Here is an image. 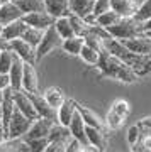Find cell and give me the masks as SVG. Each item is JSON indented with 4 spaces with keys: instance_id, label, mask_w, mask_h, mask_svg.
<instances>
[{
    "instance_id": "obj_43",
    "label": "cell",
    "mask_w": 151,
    "mask_h": 152,
    "mask_svg": "<svg viewBox=\"0 0 151 152\" xmlns=\"http://www.w3.org/2000/svg\"><path fill=\"white\" fill-rule=\"evenodd\" d=\"M10 88V76L9 73H0V90Z\"/></svg>"
},
{
    "instance_id": "obj_7",
    "label": "cell",
    "mask_w": 151,
    "mask_h": 152,
    "mask_svg": "<svg viewBox=\"0 0 151 152\" xmlns=\"http://www.w3.org/2000/svg\"><path fill=\"white\" fill-rule=\"evenodd\" d=\"M27 95L33 100V105H34V108H36L39 117L48 118V120H51V122H54V124H58V110L53 108V107L44 100V96L41 93L38 91V93H27Z\"/></svg>"
},
{
    "instance_id": "obj_53",
    "label": "cell",
    "mask_w": 151,
    "mask_h": 152,
    "mask_svg": "<svg viewBox=\"0 0 151 152\" xmlns=\"http://www.w3.org/2000/svg\"><path fill=\"white\" fill-rule=\"evenodd\" d=\"M150 58H151V53H150Z\"/></svg>"
},
{
    "instance_id": "obj_14",
    "label": "cell",
    "mask_w": 151,
    "mask_h": 152,
    "mask_svg": "<svg viewBox=\"0 0 151 152\" xmlns=\"http://www.w3.org/2000/svg\"><path fill=\"white\" fill-rule=\"evenodd\" d=\"M76 112L80 113V117L83 118V122H85V125H88V127H95V129H102V130H105L107 127H105V122H104V118H100L95 112H93L92 108H88V107H83V105H80L78 102H76Z\"/></svg>"
},
{
    "instance_id": "obj_54",
    "label": "cell",
    "mask_w": 151,
    "mask_h": 152,
    "mask_svg": "<svg viewBox=\"0 0 151 152\" xmlns=\"http://www.w3.org/2000/svg\"><path fill=\"white\" fill-rule=\"evenodd\" d=\"M141 2H143V0H141Z\"/></svg>"
},
{
    "instance_id": "obj_28",
    "label": "cell",
    "mask_w": 151,
    "mask_h": 152,
    "mask_svg": "<svg viewBox=\"0 0 151 152\" xmlns=\"http://www.w3.org/2000/svg\"><path fill=\"white\" fill-rule=\"evenodd\" d=\"M83 44H85L83 37H80V36H73V37H70V39H63L61 48H63V51L68 53V54L78 56L80 54V51H81V48H83Z\"/></svg>"
},
{
    "instance_id": "obj_34",
    "label": "cell",
    "mask_w": 151,
    "mask_h": 152,
    "mask_svg": "<svg viewBox=\"0 0 151 152\" xmlns=\"http://www.w3.org/2000/svg\"><path fill=\"white\" fill-rule=\"evenodd\" d=\"M138 22H146L148 19H151V0H143L139 5H138V9H136L134 15H132Z\"/></svg>"
},
{
    "instance_id": "obj_35",
    "label": "cell",
    "mask_w": 151,
    "mask_h": 152,
    "mask_svg": "<svg viewBox=\"0 0 151 152\" xmlns=\"http://www.w3.org/2000/svg\"><path fill=\"white\" fill-rule=\"evenodd\" d=\"M119 19H121V15L115 10L110 9V10L100 14L98 17H95V22H97L98 26H102V27H109V26H114L115 22H119Z\"/></svg>"
},
{
    "instance_id": "obj_38",
    "label": "cell",
    "mask_w": 151,
    "mask_h": 152,
    "mask_svg": "<svg viewBox=\"0 0 151 152\" xmlns=\"http://www.w3.org/2000/svg\"><path fill=\"white\" fill-rule=\"evenodd\" d=\"M27 145H29V152H44V149L48 147L49 140L48 137H41V139H29Z\"/></svg>"
},
{
    "instance_id": "obj_32",
    "label": "cell",
    "mask_w": 151,
    "mask_h": 152,
    "mask_svg": "<svg viewBox=\"0 0 151 152\" xmlns=\"http://www.w3.org/2000/svg\"><path fill=\"white\" fill-rule=\"evenodd\" d=\"M43 34L44 31L43 29H36V27H27L26 32L22 34V39L29 42L33 48H38V44L41 42V39H43Z\"/></svg>"
},
{
    "instance_id": "obj_37",
    "label": "cell",
    "mask_w": 151,
    "mask_h": 152,
    "mask_svg": "<svg viewBox=\"0 0 151 152\" xmlns=\"http://www.w3.org/2000/svg\"><path fill=\"white\" fill-rule=\"evenodd\" d=\"M110 110H112L114 113L121 115V117H124V118L127 120V117H129V113H131V105L127 103L126 100H122V98H117V100L112 102Z\"/></svg>"
},
{
    "instance_id": "obj_3",
    "label": "cell",
    "mask_w": 151,
    "mask_h": 152,
    "mask_svg": "<svg viewBox=\"0 0 151 152\" xmlns=\"http://www.w3.org/2000/svg\"><path fill=\"white\" fill-rule=\"evenodd\" d=\"M107 32L112 36L114 39H131L143 34V27H141V22H138L134 17H121L119 22H115L114 26H109Z\"/></svg>"
},
{
    "instance_id": "obj_52",
    "label": "cell",
    "mask_w": 151,
    "mask_h": 152,
    "mask_svg": "<svg viewBox=\"0 0 151 152\" xmlns=\"http://www.w3.org/2000/svg\"><path fill=\"white\" fill-rule=\"evenodd\" d=\"M2 4H4V2H2V0H0V5H2Z\"/></svg>"
},
{
    "instance_id": "obj_30",
    "label": "cell",
    "mask_w": 151,
    "mask_h": 152,
    "mask_svg": "<svg viewBox=\"0 0 151 152\" xmlns=\"http://www.w3.org/2000/svg\"><path fill=\"white\" fill-rule=\"evenodd\" d=\"M70 22H71V27H73L75 36L85 37L87 34H88V27H90V24H88L83 17H78V15H75V14H70Z\"/></svg>"
},
{
    "instance_id": "obj_18",
    "label": "cell",
    "mask_w": 151,
    "mask_h": 152,
    "mask_svg": "<svg viewBox=\"0 0 151 152\" xmlns=\"http://www.w3.org/2000/svg\"><path fill=\"white\" fill-rule=\"evenodd\" d=\"M16 110V102H14V90L12 88H7L4 90V103H2V108H0V113H2V122L4 125H9V120H10L12 113Z\"/></svg>"
},
{
    "instance_id": "obj_50",
    "label": "cell",
    "mask_w": 151,
    "mask_h": 152,
    "mask_svg": "<svg viewBox=\"0 0 151 152\" xmlns=\"http://www.w3.org/2000/svg\"><path fill=\"white\" fill-rule=\"evenodd\" d=\"M2 29H4V26H2V24H0V34H2Z\"/></svg>"
},
{
    "instance_id": "obj_27",
    "label": "cell",
    "mask_w": 151,
    "mask_h": 152,
    "mask_svg": "<svg viewBox=\"0 0 151 152\" xmlns=\"http://www.w3.org/2000/svg\"><path fill=\"white\" fill-rule=\"evenodd\" d=\"M53 26H54V29H56V32L61 36V39H70V37H73V36H75L73 27H71V22H70V15L54 19Z\"/></svg>"
},
{
    "instance_id": "obj_15",
    "label": "cell",
    "mask_w": 151,
    "mask_h": 152,
    "mask_svg": "<svg viewBox=\"0 0 151 152\" xmlns=\"http://www.w3.org/2000/svg\"><path fill=\"white\" fill-rule=\"evenodd\" d=\"M68 129H70V134H71L73 139L81 142L83 145H88V140H87V125H85V122H83V118L80 117L78 112L73 115V118H71Z\"/></svg>"
},
{
    "instance_id": "obj_22",
    "label": "cell",
    "mask_w": 151,
    "mask_h": 152,
    "mask_svg": "<svg viewBox=\"0 0 151 152\" xmlns=\"http://www.w3.org/2000/svg\"><path fill=\"white\" fill-rule=\"evenodd\" d=\"M43 96H44V100H46V102H48L53 108H56V110H58L61 105L65 103V100H66L65 91H63L61 88H58V86L46 88V90H44V93H43Z\"/></svg>"
},
{
    "instance_id": "obj_21",
    "label": "cell",
    "mask_w": 151,
    "mask_h": 152,
    "mask_svg": "<svg viewBox=\"0 0 151 152\" xmlns=\"http://www.w3.org/2000/svg\"><path fill=\"white\" fill-rule=\"evenodd\" d=\"M87 140H88L90 145L100 149L102 152L105 151L107 135H105V130H102V129H95V127H88L87 125Z\"/></svg>"
},
{
    "instance_id": "obj_44",
    "label": "cell",
    "mask_w": 151,
    "mask_h": 152,
    "mask_svg": "<svg viewBox=\"0 0 151 152\" xmlns=\"http://www.w3.org/2000/svg\"><path fill=\"white\" fill-rule=\"evenodd\" d=\"M7 139V129L5 125H4V122H2V113H0V144Z\"/></svg>"
},
{
    "instance_id": "obj_6",
    "label": "cell",
    "mask_w": 151,
    "mask_h": 152,
    "mask_svg": "<svg viewBox=\"0 0 151 152\" xmlns=\"http://www.w3.org/2000/svg\"><path fill=\"white\" fill-rule=\"evenodd\" d=\"M7 48L10 49L12 53H16V54L19 56L24 63L36 64V48H33L31 44L26 42L22 37L7 41Z\"/></svg>"
},
{
    "instance_id": "obj_11",
    "label": "cell",
    "mask_w": 151,
    "mask_h": 152,
    "mask_svg": "<svg viewBox=\"0 0 151 152\" xmlns=\"http://www.w3.org/2000/svg\"><path fill=\"white\" fill-rule=\"evenodd\" d=\"M53 124H54V122H51V120L39 117V118H36L33 122L31 129L27 130V134L22 137V139H24V140H29V139H41V137H48V134H49V130H51Z\"/></svg>"
},
{
    "instance_id": "obj_36",
    "label": "cell",
    "mask_w": 151,
    "mask_h": 152,
    "mask_svg": "<svg viewBox=\"0 0 151 152\" xmlns=\"http://www.w3.org/2000/svg\"><path fill=\"white\" fill-rule=\"evenodd\" d=\"M104 122H105V127H107L109 130H119L124 125L126 118L121 117V115H117V113H114L112 110H109V113H107V117H105Z\"/></svg>"
},
{
    "instance_id": "obj_26",
    "label": "cell",
    "mask_w": 151,
    "mask_h": 152,
    "mask_svg": "<svg viewBox=\"0 0 151 152\" xmlns=\"http://www.w3.org/2000/svg\"><path fill=\"white\" fill-rule=\"evenodd\" d=\"M0 152H29V145L24 139H5L0 144Z\"/></svg>"
},
{
    "instance_id": "obj_2",
    "label": "cell",
    "mask_w": 151,
    "mask_h": 152,
    "mask_svg": "<svg viewBox=\"0 0 151 152\" xmlns=\"http://www.w3.org/2000/svg\"><path fill=\"white\" fill-rule=\"evenodd\" d=\"M97 68L100 69V73L104 76L114 78L117 81H122V83H136L138 81V76H136L134 71L131 69L124 61H121L119 58L110 54L105 49V46L100 51V59L97 63Z\"/></svg>"
},
{
    "instance_id": "obj_4",
    "label": "cell",
    "mask_w": 151,
    "mask_h": 152,
    "mask_svg": "<svg viewBox=\"0 0 151 152\" xmlns=\"http://www.w3.org/2000/svg\"><path fill=\"white\" fill-rule=\"evenodd\" d=\"M61 44H63V39L56 32V29L54 26H49L43 34V39H41V42L38 44V48H36V63L41 61L46 54H49L53 49L56 48H61Z\"/></svg>"
},
{
    "instance_id": "obj_9",
    "label": "cell",
    "mask_w": 151,
    "mask_h": 152,
    "mask_svg": "<svg viewBox=\"0 0 151 152\" xmlns=\"http://www.w3.org/2000/svg\"><path fill=\"white\" fill-rule=\"evenodd\" d=\"M14 102H16V108L22 115H26L27 118H31V120L39 118L38 112H36V108H34V105H33V100L29 98V95L24 90L14 91Z\"/></svg>"
},
{
    "instance_id": "obj_8",
    "label": "cell",
    "mask_w": 151,
    "mask_h": 152,
    "mask_svg": "<svg viewBox=\"0 0 151 152\" xmlns=\"http://www.w3.org/2000/svg\"><path fill=\"white\" fill-rule=\"evenodd\" d=\"M124 48H127L131 53L134 54H143V56H150L151 53V37H148L144 32L136 36L131 39H122L121 41Z\"/></svg>"
},
{
    "instance_id": "obj_23",
    "label": "cell",
    "mask_w": 151,
    "mask_h": 152,
    "mask_svg": "<svg viewBox=\"0 0 151 152\" xmlns=\"http://www.w3.org/2000/svg\"><path fill=\"white\" fill-rule=\"evenodd\" d=\"M73 137L70 134V129L65 127L61 124H53L51 130L48 134V140L49 142H61V144H68Z\"/></svg>"
},
{
    "instance_id": "obj_1",
    "label": "cell",
    "mask_w": 151,
    "mask_h": 152,
    "mask_svg": "<svg viewBox=\"0 0 151 152\" xmlns=\"http://www.w3.org/2000/svg\"><path fill=\"white\" fill-rule=\"evenodd\" d=\"M104 46L110 54H114L115 58H119L121 61H124L126 64L129 66L131 69L136 73V76H146L148 73H151V58L143 54H134L131 53L127 48L122 46V42L119 39H109L104 41Z\"/></svg>"
},
{
    "instance_id": "obj_49",
    "label": "cell",
    "mask_w": 151,
    "mask_h": 152,
    "mask_svg": "<svg viewBox=\"0 0 151 152\" xmlns=\"http://www.w3.org/2000/svg\"><path fill=\"white\" fill-rule=\"evenodd\" d=\"M146 36H148V37H151V31H148V32H144Z\"/></svg>"
},
{
    "instance_id": "obj_19",
    "label": "cell",
    "mask_w": 151,
    "mask_h": 152,
    "mask_svg": "<svg viewBox=\"0 0 151 152\" xmlns=\"http://www.w3.org/2000/svg\"><path fill=\"white\" fill-rule=\"evenodd\" d=\"M75 113H76V102L71 100V98H66L65 103L58 108V124L68 127Z\"/></svg>"
},
{
    "instance_id": "obj_16",
    "label": "cell",
    "mask_w": 151,
    "mask_h": 152,
    "mask_svg": "<svg viewBox=\"0 0 151 152\" xmlns=\"http://www.w3.org/2000/svg\"><path fill=\"white\" fill-rule=\"evenodd\" d=\"M22 15H24V12L14 2H5L0 5V24L2 26H7L17 19H22Z\"/></svg>"
},
{
    "instance_id": "obj_40",
    "label": "cell",
    "mask_w": 151,
    "mask_h": 152,
    "mask_svg": "<svg viewBox=\"0 0 151 152\" xmlns=\"http://www.w3.org/2000/svg\"><path fill=\"white\" fill-rule=\"evenodd\" d=\"M139 135H141L139 125L129 127V129H127V142H129V145H134L136 142H138V139H139Z\"/></svg>"
},
{
    "instance_id": "obj_17",
    "label": "cell",
    "mask_w": 151,
    "mask_h": 152,
    "mask_svg": "<svg viewBox=\"0 0 151 152\" xmlns=\"http://www.w3.org/2000/svg\"><path fill=\"white\" fill-rule=\"evenodd\" d=\"M27 27H29V26H27L22 19H17V20H14V22H10V24L4 26V29H2V34H0V36L5 39V41L19 39V37H22V34L26 32Z\"/></svg>"
},
{
    "instance_id": "obj_24",
    "label": "cell",
    "mask_w": 151,
    "mask_h": 152,
    "mask_svg": "<svg viewBox=\"0 0 151 152\" xmlns=\"http://www.w3.org/2000/svg\"><path fill=\"white\" fill-rule=\"evenodd\" d=\"M93 4L95 0H70V10L78 17H88L93 12Z\"/></svg>"
},
{
    "instance_id": "obj_39",
    "label": "cell",
    "mask_w": 151,
    "mask_h": 152,
    "mask_svg": "<svg viewBox=\"0 0 151 152\" xmlns=\"http://www.w3.org/2000/svg\"><path fill=\"white\" fill-rule=\"evenodd\" d=\"M107 10H110V0H95L92 15L98 17L100 14H104V12H107Z\"/></svg>"
},
{
    "instance_id": "obj_46",
    "label": "cell",
    "mask_w": 151,
    "mask_h": 152,
    "mask_svg": "<svg viewBox=\"0 0 151 152\" xmlns=\"http://www.w3.org/2000/svg\"><path fill=\"white\" fill-rule=\"evenodd\" d=\"M85 152H102V151H100V149H97V147H93V145H90V144H88V145H85Z\"/></svg>"
},
{
    "instance_id": "obj_31",
    "label": "cell",
    "mask_w": 151,
    "mask_h": 152,
    "mask_svg": "<svg viewBox=\"0 0 151 152\" xmlns=\"http://www.w3.org/2000/svg\"><path fill=\"white\" fill-rule=\"evenodd\" d=\"M78 56L81 58L83 63H87V64H90V66H97L98 59H100V53L95 51L93 48H90V46H87V44H83V48H81Z\"/></svg>"
},
{
    "instance_id": "obj_45",
    "label": "cell",
    "mask_w": 151,
    "mask_h": 152,
    "mask_svg": "<svg viewBox=\"0 0 151 152\" xmlns=\"http://www.w3.org/2000/svg\"><path fill=\"white\" fill-rule=\"evenodd\" d=\"M141 27H143V32H148V31H151V19H148L146 22H143V24H141Z\"/></svg>"
},
{
    "instance_id": "obj_47",
    "label": "cell",
    "mask_w": 151,
    "mask_h": 152,
    "mask_svg": "<svg viewBox=\"0 0 151 152\" xmlns=\"http://www.w3.org/2000/svg\"><path fill=\"white\" fill-rule=\"evenodd\" d=\"M2 49H7V41L0 36V51H2Z\"/></svg>"
},
{
    "instance_id": "obj_13",
    "label": "cell",
    "mask_w": 151,
    "mask_h": 152,
    "mask_svg": "<svg viewBox=\"0 0 151 152\" xmlns=\"http://www.w3.org/2000/svg\"><path fill=\"white\" fill-rule=\"evenodd\" d=\"M44 2V10L48 12L51 17H66L70 15V0H43Z\"/></svg>"
},
{
    "instance_id": "obj_33",
    "label": "cell",
    "mask_w": 151,
    "mask_h": 152,
    "mask_svg": "<svg viewBox=\"0 0 151 152\" xmlns=\"http://www.w3.org/2000/svg\"><path fill=\"white\" fill-rule=\"evenodd\" d=\"M16 59V53H12L10 49H2L0 51V73H9Z\"/></svg>"
},
{
    "instance_id": "obj_20",
    "label": "cell",
    "mask_w": 151,
    "mask_h": 152,
    "mask_svg": "<svg viewBox=\"0 0 151 152\" xmlns=\"http://www.w3.org/2000/svg\"><path fill=\"white\" fill-rule=\"evenodd\" d=\"M22 69H24V61L16 54L14 64H12L10 71H9V76H10V88L14 91L22 90Z\"/></svg>"
},
{
    "instance_id": "obj_41",
    "label": "cell",
    "mask_w": 151,
    "mask_h": 152,
    "mask_svg": "<svg viewBox=\"0 0 151 152\" xmlns=\"http://www.w3.org/2000/svg\"><path fill=\"white\" fill-rule=\"evenodd\" d=\"M66 152H85V145L81 142H78L76 139H71L66 144Z\"/></svg>"
},
{
    "instance_id": "obj_51",
    "label": "cell",
    "mask_w": 151,
    "mask_h": 152,
    "mask_svg": "<svg viewBox=\"0 0 151 152\" xmlns=\"http://www.w3.org/2000/svg\"><path fill=\"white\" fill-rule=\"evenodd\" d=\"M2 2H4V4H5V2H12V0H2Z\"/></svg>"
},
{
    "instance_id": "obj_25",
    "label": "cell",
    "mask_w": 151,
    "mask_h": 152,
    "mask_svg": "<svg viewBox=\"0 0 151 152\" xmlns=\"http://www.w3.org/2000/svg\"><path fill=\"white\" fill-rule=\"evenodd\" d=\"M110 9L115 10L121 17H132L138 5L131 0H110Z\"/></svg>"
},
{
    "instance_id": "obj_29",
    "label": "cell",
    "mask_w": 151,
    "mask_h": 152,
    "mask_svg": "<svg viewBox=\"0 0 151 152\" xmlns=\"http://www.w3.org/2000/svg\"><path fill=\"white\" fill-rule=\"evenodd\" d=\"M24 14H31V12L44 10V2L43 0H12Z\"/></svg>"
},
{
    "instance_id": "obj_5",
    "label": "cell",
    "mask_w": 151,
    "mask_h": 152,
    "mask_svg": "<svg viewBox=\"0 0 151 152\" xmlns=\"http://www.w3.org/2000/svg\"><path fill=\"white\" fill-rule=\"evenodd\" d=\"M34 120L27 118L26 115H22L19 110H14L9 125H7V139H22L27 134V130L31 129Z\"/></svg>"
},
{
    "instance_id": "obj_12",
    "label": "cell",
    "mask_w": 151,
    "mask_h": 152,
    "mask_svg": "<svg viewBox=\"0 0 151 152\" xmlns=\"http://www.w3.org/2000/svg\"><path fill=\"white\" fill-rule=\"evenodd\" d=\"M38 73H36V68L34 64H29V63H24V69H22V90L26 93H38Z\"/></svg>"
},
{
    "instance_id": "obj_10",
    "label": "cell",
    "mask_w": 151,
    "mask_h": 152,
    "mask_svg": "<svg viewBox=\"0 0 151 152\" xmlns=\"http://www.w3.org/2000/svg\"><path fill=\"white\" fill-rule=\"evenodd\" d=\"M22 20L26 22L29 27H36V29H46L49 26L54 24V17H51L46 10H38V12H31V14H24Z\"/></svg>"
},
{
    "instance_id": "obj_42",
    "label": "cell",
    "mask_w": 151,
    "mask_h": 152,
    "mask_svg": "<svg viewBox=\"0 0 151 152\" xmlns=\"http://www.w3.org/2000/svg\"><path fill=\"white\" fill-rule=\"evenodd\" d=\"M44 152H66V144H61V142H49L48 147L44 149Z\"/></svg>"
},
{
    "instance_id": "obj_48",
    "label": "cell",
    "mask_w": 151,
    "mask_h": 152,
    "mask_svg": "<svg viewBox=\"0 0 151 152\" xmlns=\"http://www.w3.org/2000/svg\"><path fill=\"white\" fill-rule=\"evenodd\" d=\"M2 103H4V90H0V108H2Z\"/></svg>"
}]
</instances>
